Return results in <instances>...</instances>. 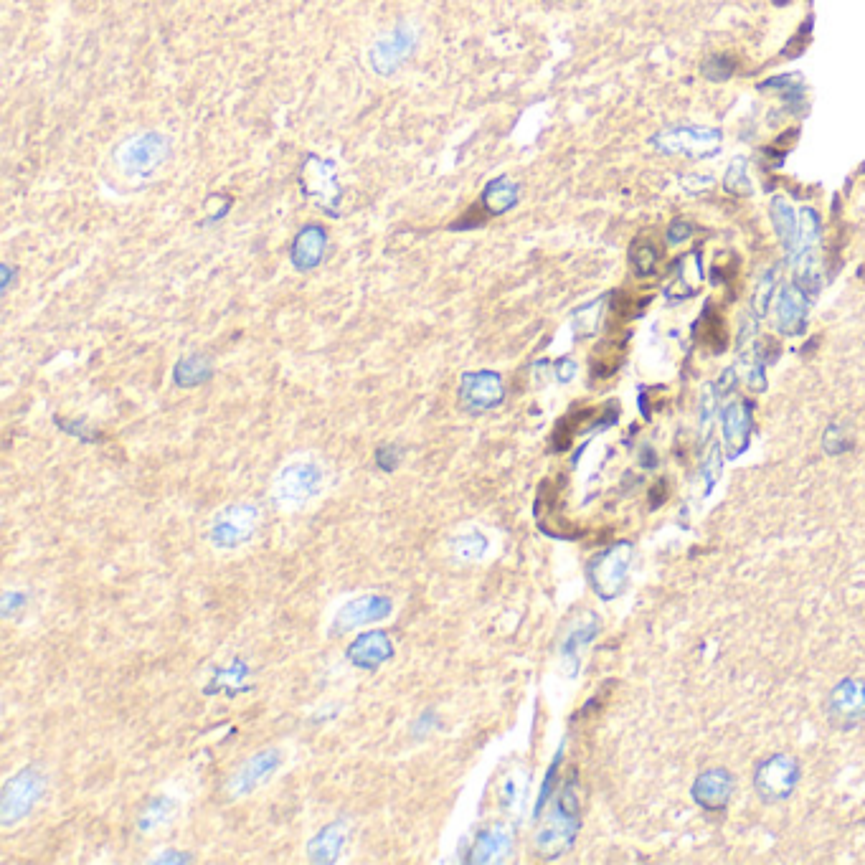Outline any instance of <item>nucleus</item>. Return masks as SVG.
<instances>
[{
  "label": "nucleus",
  "instance_id": "40",
  "mask_svg": "<svg viewBox=\"0 0 865 865\" xmlns=\"http://www.w3.org/2000/svg\"><path fill=\"white\" fill-rule=\"evenodd\" d=\"M574 371H576V366H574V361H569V358L559 361V366H556V376H559V381H564V384L574 378Z\"/></svg>",
  "mask_w": 865,
  "mask_h": 865
},
{
  "label": "nucleus",
  "instance_id": "17",
  "mask_svg": "<svg viewBox=\"0 0 865 865\" xmlns=\"http://www.w3.org/2000/svg\"><path fill=\"white\" fill-rule=\"evenodd\" d=\"M325 244H328V236L320 226H307L300 231V236L292 244V264L297 269H313L323 262L325 257Z\"/></svg>",
  "mask_w": 865,
  "mask_h": 865
},
{
  "label": "nucleus",
  "instance_id": "14",
  "mask_svg": "<svg viewBox=\"0 0 865 865\" xmlns=\"http://www.w3.org/2000/svg\"><path fill=\"white\" fill-rule=\"evenodd\" d=\"M731 789H734V779L729 777V772H723V769H711V772H706L701 779H698L696 787H693V794H696L698 805L716 812L726 807V802H729L731 797Z\"/></svg>",
  "mask_w": 865,
  "mask_h": 865
},
{
  "label": "nucleus",
  "instance_id": "18",
  "mask_svg": "<svg viewBox=\"0 0 865 865\" xmlns=\"http://www.w3.org/2000/svg\"><path fill=\"white\" fill-rule=\"evenodd\" d=\"M830 713L843 716V726H853L865 716V685L848 680L830 698Z\"/></svg>",
  "mask_w": 865,
  "mask_h": 865
},
{
  "label": "nucleus",
  "instance_id": "10",
  "mask_svg": "<svg viewBox=\"0 0 865 865\" xmlns=\"http://www.w3.org/2000/svg\"><path fill=\"white\" fill-rule=\"evenodd\" d=\"M280 764H282V751L280 749L259 751V754H254L252 759H249L244 767H239V772L231 777L229 792L234 794V797H241V794L254 792L259 784L267 782V779L272 777L277 769H280Z\"/></svg>",
  "mask_w": 865,
  "mask_h": 865
},
{
  "label": "nucleus",
  "instance_id": "11",
  "mask_svg": "<svg viewBox=\"0 0 865 865\" xmlns=\"http://www.w3.org/2000/svg\"><path fill=\"white\" fill-rule=\"evenodd\" d=\"M772 320H774V328L779 330V333L784 335H797L802 333V328H805V320H807V300H805V292L800 290V287H782V290L777 292V297H774V307H772Z\"/></svg>",
  "mask_w": 865,
  "mask_h": 865
},
{
  "label": "nucleus",
  "instance_id": "26",
  "mask_svg": "<svg viewBox=\"0 0 865 865\" xmlns=\"http://www.w3.org/2000/svg\"><path fill=\"white\" fill-rule=\"evenodd\" d=\"M797 224H800V231H797V247H794V252L800 254L817 249V244H820V216L812 209H802Z\"/></svg>",
  "mask_w": 865,
  "mask_h": 865
},
{
  "label": "nucleus",
  "instance_id": "39",
  "mask_svg": "<svg viewBox=\"0 0 865 865\" xmlns=\"http://www.w3.org/2000/svg\"><path fill=\"white\" fill-rule=\"evenodd\" d=\"M23 604H26V597H21L18 592H8L6 597H3V609H6V614H13L16 609H21Z\"/></svg>",
  "mask_w": 865,
  "mask_h": 865
},
{
  "label": "nucleus",
  "instance_id": "1",
  "mask_svg": "<svg viewBox=\"0 0 865 865\" xmlns=\"http://www.w3.org/2000/svg\"><path fill=\"white\" fill-rule=\"evenodd\" d=\"M579 800H576L574 784L561 792L559 802L553 807V812L548 815V820L543 822V827L536 835V848L538 853L546 855V858H556V855L564 853L566 848H571L574 843V835L579 830Z\"/></svg>",
  "mask_w": 865,
  "mask_h": 865
},
{
  "label": "nucleus",
  "instance_id": "20",
  "mask_svg": "<svg viewBox=\"0 0 865 865\" xmlns=\"http://www.w3.org/2000/svg\"><path fill=\"white\" fill-rule=\"evenodd\" d=\"M660 259H663V247L660 241L652 234H642L632 241L630 247V264L635 267V272L640 277H650L660 267Z\"/></svg>",
  "mask_w": 865,
  "mask_h": 865
},
{
  "label": "nucleus",
  "instance_id": "33",
  "mask_svg": "<svg viewBox=\"0 0 865 865\" xmlns=\"http://www.w3.org/2000/svg\"><path fill=\"white\" fill-rule=\"evenodd\" d=\"M604 302H594V305L584 307L576 313V333L579 335H592L599 325V315H602Z\"/></svg>",
  "mask_w": 865,
  "mask_h": 865
},
{
  "label": "nucleus",
  "instance_id": "31",
  "mask_svg": "<svg viewBox=\"0 0 865 865\" xmlns=\"http://www.w3.org/2000/svg\"><path fill=\"white\" fill-rule=\"evenodd\" d=\"M247 665L241 663V660H236L234 665H231L229 670H224V673H216V680L211 683L209 693H214V688H234V690H244V678H247Z\"/></svg>",
  "mask_w": 865,
  "mask_h": 865
},
{
  "label": "nucleus",
  "instance_id": "5",
  "mask_svg": "<svg viewBox=\"0 0 865 865\" xmlns=\"http://www.w3.org/2000/svg\"><path fill=\"white\" fill-rule=\"evenodd\" d=\"M630 561H632L630 543H619V546L599 553L597 559L589 564V579H592L594 592L604 599H612L614 594L622 592L627 574H630Z\"/></svg>",
  "mask_w": 865,
  "mask_h": 865
},
{
  "label": "nucleus",
  "instance_id": "38",
  "mask_svg": "<svg viewBox=\"0 0 865 865\" xmlns=\"http://www.w3.org/2000/svg\"><path fill=\"white\" fill-rule=\"evenodd\" d=\"M690 236H693V226L688 224V221H673L668 229V241L670 244H683V241H688Z\"/></svg>",
  "mask_w": 865,
  "mask_h": 865
},
{
  "label": "nucleus",
  "instance_id": "15",
  "mask_svg": "<svg viewBox=\"0 0 865 865\" xmlns=\"http://www.w3.org/2000/svg\"><path fill=\"white\" fill-rule=\"evenodd\" d=\"M163 158L165 143L158 135L137 137V140L125 145V153L120 155V160H125L127 170H132V173H143V170L148 173V170H153Z\"/></svg>",
  "mask_w": 865,
  "mask_h": 865
},
{
  "label": "nucleus",
  "instance_id": "21",
  "mask_svg": "<svg viewBox=\"0 0 865 865\" xmlns=\"http://www.w3.org/2000/svg\"><path fill=\"white\" fill-rule=\"evenodd\" d=\"M698 338H701V345H706L711 353H723L726 345H729L726 320H723L713 307H706V313L698 320Z\"/></svg>",
  "mask_w": 865,
  "mask_h": 865
},
{
  "label": "nucleus",
  "instance_id": "36",
  "mask_svg": "<svg viewBox=\"0 0 865 865\" xmlns=\"http://www.w3.org/2000/svg\"><path fill=\"white\" fill-rule=\"evenodd\" d=\"M594 630H597V619H594V622L589 627L579 625V627H574V630H569V635H566V642H564V652H566V655H574V652L579 650V647L584 645V642L592 640Z\"/></svg>",
  "mask_w": 865,
  "mask_h": 865
},
{
  "label": "nucleus",
  "instance_id": "37",
  "mask_svg": "<svg viewBox=\"0 0 865 865\" xmlns=\"http://www.w3.org/2000/svg\"><path fill=\"white\" fill-rule=\"evenodd\" d=\"M401 460V452L396 447H381L376 452V462L381 470H394Z\"/></svg>",
  "mask_w": 865,
  "mask_h": 865
},
{
  "label": "nucleus",
  "instance_id": "34",
  "mask_svg": "<svg viewBox=\"0 0 865 865\" xmlns=\"http://www.w3.org/2000/svg\"><path fill=\"white\" fill-rule=\"evenodd\" d=\"M774 274L769 272V274H764V277H761V282H759V287H756V292H754V313L756 315H767V310H769V302H772V295H774Z\"/></svg>",
  "mask_w": 865,
  "mask_h": 865
},
{
  "label": "nucleus",
  "instance_id": "4",
  "mask_svg": "<svg viewBox=\"0 0 865 865\" xmlns=\"http://www.w3.org/2000/svg\"><path fill=\"white\" fill-rule=\"evenodd\" d=\"M323 488V472L313 462H295L285 467L274 482V503L295 510L315 498Z\"/></svg>",
  "mask_w": 865,
  "mask_h": 865
},
{
  "label": "nucleus",
  "instance_id": "3",
  "mask_svg": "<svg viewBox=\"0 0 865 865\" xmlns=\"http://www.w3.org/2000/svg\"><path fill=\"white\" fill-rule=\"evenodd\" d=\"M46 789V779L39 769H23L16 777H11L3 787L0 797V825H16L18 820L33 810V805L41 800Z\"/></svg>",
  "mask_w": 865,
  "mask_h": 865
},
{
  "label": "nucleus",
  "instance_id": "25",
  "mask_svg": "<svg viewBox=\"0 0 865 865\" xmlns=\"http://www.w3.org/2000/svg\"><path fill=\"white\" fill-rule=\"evenodd\" d=\"M209 378H211V366L203 356H191L176 366V384L186 386V389L203 384V381H209Z\"/></svg>",
  "mask_w": 865,
  "mask_h": 865
},
{
  "label": "nucleus",
  "instance_id": "35",
  "mask_svg": "<svg viewBox=\"0 0 865 865\" xmlns=\"http://www.w3.org/2000/svg\"><path fill=\"white\" fill-rule=\"evenodd\" d=\"M822 444H825V449L830 452V455H838V452H845V449H850V437L848 432H845L840 424H833V427L827 429L825 437H822Z\"/></svg>",
  "mask_w": 865,
  "mask_h": 865
},
{
  "label": "nucleus",
  "instance_id": "12",
  "mask_svg": "<svg viewBox=\"0 0 865 865\" xmlns=\"http://www.w3.org/2000/svg\"><path fill=\"white\" fill-rule=\"evenodd\" d=\"M391 655H394V645H391L389 635L378 630L366 632L348 647V660L361 670L381 668L386 660H391Z\"/></svg>",
  "mask_w": 865,
  "mask_h": 865
},
{
  "label": "nucleus",
  "instance_id": "27",
  "mask_svg": "<svg viewBox=\"0 0 865 865\" xmlns=\"http://www.w3.org/2000/svg\"><path fill=\"white\" fill-rule=\"evenodd\" d=\"M622 363V345L619 343H604L599 345L597 353L592 356V373L599 378L612 376Z\"/></svg>",
  "mask_w": 865,
  "mask_h": 865
},
{
  "label": "nucleus",
  "instance_id": "22",
  "mask_svg": "<svg viewBox=\"0 0 865 865\" xmlns=\"http://www.w3.org/2000/svg\"><path fill=\"white\" fill-rule=\"evenodd\" d=\"M772 221L779 239H782L784 249H787V254H792L794 247H797V231H800V224H797V219H794L792 206H789L782 196H777L772 201Z\"/></svg>",
  "mask_w": 865,
  "mask_h": 865
},
{
  "label": "nucleus",
  "instance_id": "7",
  "mask_svg": "<svg viewBox=\"0 0 865 865\" xmlns=\"http://www.w3.org/2000/svg\"><path fill=\"white\" fill-rule=\"evenodd\" d=\"M797 764L789 756H772L769 761H764L756 772V789H759V797H764L767 802L787 800L792 794L794 784H797Z\"/></svg>",
  "mask_w": 865,
  "mask_h": 865
},
{
  "label": "nucleus",
  "instance_id": "24",
  "mask_svg": "<svg viewBox=\"0 0 865 865\" xmlns=\"http://www.w3.org/2000/svg\"><path fill=\"white\" fill-rule=\"evenodd\" d=\"M488 538L482 536L477 528H470V531H462L460 536L452 538V553H455L460 561H480L485 559V553H488Z\"/></svg>",
  "mask_w": 865,
  "mask_h": 865
},
{
  "label": "nucleus",
  "instance_id": "41",
  "mask_svg": "<svg viewBox=\"0 0 865 865\" xmlns=\"http://www.w3.org/2000/svg\"><path fill=\"white\" fill-rule=\"evenodd\" d=\"M183 860L188 858H183V855H160L158 863H183Z\"/></svg>",
  "mask_w": 865,
  "mask_h": 865
},
{
  "label": "nucleus",
  "instance_id": "2",
  "mask_svg": "<svg viewBox=\"0 0 865 865\" xmlns=\"http://www.w3.org/2000/svg\"><path fill=\"white\" fill-rule=\"evenodd\" d=\"M723 135L716 127H668L650 140L657 153L685 155V158H711L716 155Z\"/></svg>",
  "mask_w": 865,
  "mask_h": 865
},
{
  "label": "nucleus",
  "instance_id": "19",
  "mask_svg": "<svg viewBox=\"0 0 865 865\" xmlns=\"http://www.w3.org/2000/svg\"><path fill=\"white\" fill-rule=\"evenodd\" d=\"M508 850H510V830H505V827H493V830H485V833L477 835L467 860H470V863H493V860L503 858Z\"/></svg>",
  "mask_w": 865,
  "mask_h": 865
},
{
  "label": "nucleus",
  "instance_id": "16",
  "mask_svg": "<svg viewBox=\"0 0 865 865\" xmlns=\"http://www.w3.org/2000/svg\"><path fill=\"white\" fill-rule=\"evenodd\" d=\"M345 838H348V827H345V822H333V825L323 827V830L307 843V855H310L313 863H320V865L335 863V860L340 858V850H343Z\"/></svg>",
  "mask_w": 865,
  "mask_h": 865
},
{
  "label": "nucleus",
  "instance_id": "13",
  "mask_svg": "<svg viewBox=\"0 0 865 865\" xmlns=\"http://www.w3.org/2000/svg\"><path fill=\"white\" fill-rule=\"evenodd\" d=\"M751 404L749 401H734L723 409V437L731 455H741L751 437Z\"/></svg>",
  "mask_w": 865,
  "mask_h": 865
},
{
  "label": "nucleus",
  "instance_id": "8",
  "mask_svg": "<svg viewBox=\"0 0 865 865\" xmlns=\"http://www.w3.org/2000/svg\"><path fill=\"white\" fill-rule=\"evenodd\" d=\"M391 614V599L376 597V594H368V597H358L353 602L343 604L340 612L335 614L333 630L335 632H348L358 630V627L373 625V622H381Z\"/></svg>",
  "mask_w": 865,
  "mask_h": 865
},
{
  "label": "nucleus",
  "instance_id": "23",
  "mask_svg": "<svg viewBox=\"0 0 865 865\" xmlns=\"http://www.w3.org/2000/svg\"><path fill=\"white\" fill-rule=\"evenodd\" d=\"M515 201H518V186L510 183L508 178H500V181L490 183L485 196H482V203H485V209H488L490 214H503V211L513 209Z\"/></svg>",
  "mask_w": 865,
  "mask_h": 865
},
{
  "label": "nucleus",
  "instance_id": "9",
  "mask_svg": "<svg viewBox=\"0 0 865 865\" xmlns=\"http://www.w3.org/2000/svg\"><path fill=\"white\" fill-rule=\"evenodd\" d=\"M503 396H505L503 378H500L498 373L477 371V373H467V376L462 378L460 399L467 409H475V411L493 409V406H498L500 401H503Z\"/></svg>",
  "mask_w": 865,
  "mask_h": 865
},
{
  "label": "nucleus",
  "instance_id": "6",
  "mask_svg": "<svg viewBox=\"0 0 865 865\" xmlns=\"http://www.w3.org/2000/svg\"><path fill=\"white\" fill-rule=\"evenodd\" d=\"M259 518L262 515L254 505H229L216 515L214 526H211V543L216 548H236L247 543L257 533Z\"/></svg>",
  "mask_w": 865,
  "mask_h": 865
},
{
  "label": "nucleus",
  "instance_id": "32",
  "mask_svg": "<svg viewBox=\"0 0 865 865\" xmlns=\"http://www.w3.org/2000/svg\"><path fill=\"white\" fill-rule=\"evenodd\" d=\"M523 789H526V779H521L515 772L505 774L503 784H500V805L508 807V810L518 805Z\"/></svg>",
  "mask_w": 865,
  "mask_h": 865
},
{
  "label": "nucleus",
  "instance_id": "30",
  "mask_svg": "<svg viewBox=\"0 0 865 865\" xmlns=\"http://www.w3.org/2000/svg\"><path fill=\"white\" fill-rule=\"evenodd\" d=\"M723 186H726V191L729 193H736V196H749L751 181H749V173H746V160L744 158H736L734 163L729 165V170H726V178H723Z\"/></svg>",
  "mask_w": 865,
  "mask_h": 865
},
{
  "label": "nucleus",
  "instance_id": "28",
  "mask_svg": "<svg viewBox=\"0 0 865 865\" xmlns=\"http://www.w3.org/2000/svg\"><path fill=\"white\" fill-rule=\"evenodd\" d=\"M173 810H176V805H173L170 797H155L148 805V810L143 812V817H140V830H143V833H153L155 827L165 825V822L173 817Z\"/></svg>",
  "mask_w": 865,
  "mask_h": 865
},
{
  "label": "nucleus",
  "instance_id": "29",
  "mask_svg": "<svg viewBox=\"0 0 865 865\" xmlns=\"http://www.w3.org/2000/svg\"><path fill=\"white\" fill-rule=\"evenodd\" d=\"M736 66H739V61L731 54H713L701 64V72L711 82H726V79L734 77Z\"/></svg>",
  "mask_w": 865,
  "mask_h": 865
}]
</instances>
